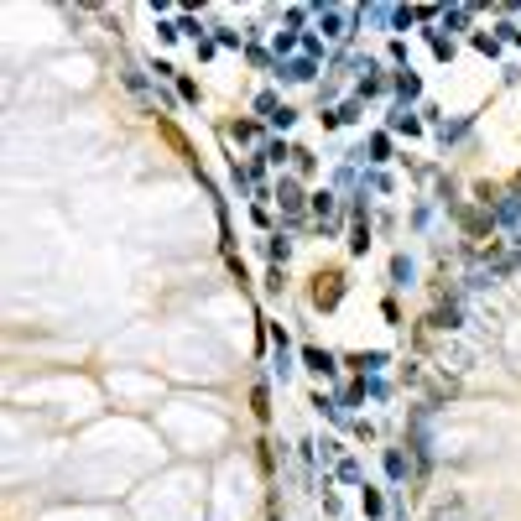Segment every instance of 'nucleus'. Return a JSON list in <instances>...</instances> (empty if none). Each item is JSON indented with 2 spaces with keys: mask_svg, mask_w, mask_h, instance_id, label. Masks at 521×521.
<instances>
[{
  "mask_svg": "<svg viewBox=\"0 0 521 521\" xmlns=\"http://www.w3.org/2000/svg\"><path fill=\"white\" fill-rule=\"evenodd\" d=\"M333 209V193H313V214H329Z\"/></svg>",
  "mask_w": 521,
  "mask_h": 521,
  "instance_id": "16",
  "label": "nucleus"
},
{
  "mask_svg": "<svg viewBox=\"0 0 521 521\" xmlns=\"http://www.w3.org/2000/svg\"><path fill=\"white\" fill-rule=\"evenodd\" d=\"M313 407H318V412H324V417H339V407H333V402H329V396H324V391H318V396H313Z\"/></svg>",
  "mask_w": 521,
  "mask_h": 521,
  "instance_id": "15",
  "label": "nucleus"
},
{
  "mask_svg": "<svg viewBox=\"0 0 521 521\" xmlns=\"http://www.w3.org/2000/svg\"><path fill=\"white\" fill-rule=\"evenodd\" d=\"M230 136H235V141H256V136H261V125H250V120H240V125H230Z\"/></svg>",
  "mask_w": 521,
  "mask_h": 521,
  "instance_id": "9",
  "label": "nucleus"
},
{
  "mask_svg": "<svg viewBox=\"0 0 521 521\" xmlns=\"http://www.w3.org/2000/svg\"><path fill=\"white\" fill-rule=\"evenodd\" d=\"M302 365H308L313 376H324V381L333 376V355H329V350H318V344H308V350H302Z\"/></svg>",
  "mask_w": 521,
  "mask_h": 521,
  "instance_id": "2",
  "label": "nucleus"
},
{
  "mask_svg": "<svg viewBox=\"0 0 521 521\" xmlns=\"http://www.w3.org/2000/svg\"><path fill=\"white\" fill-rule=\"evenodd\" d=\"M350 365L360 370V376H365V370H376V365H386V355H381V350H370V355H350Z\"/></svg>",
  "mask_w": 521,
  "mask_h": 521,
  "instance_id": "6",
  "label": "nucleus"
},
{
  "mask_svg": "<svg viewBox=\"0 0 521 521\" xmlns=\"http://www.w3.org/2000/svg\"><path fill=\"white\" fill-rule=\"evenodd\" d=\"M256 110H261V115H266V120H271V115H276V110H282V99H276V94H261V99H256Z\"/></svg>",
  "mask_w": 521,
  "mask_h": 521,
  "instance_id": "11",
  "label": "nucleus"
},
{
  "mask_svg": "<svg viewBox=\"0 0 521 521\" xmlns=\"http://www.w3.org/2000/svg\"><path fill=\"white\" fill-rule=\"evenodd\" d=\"M324 26H329V37H344V16H339V11H324Z\"/></svg>",
  "mask_w": 521,
  "mask_h": 521,
  "instance_id": "12",
  "label": "nucleus"
},
{
  "mask_svg": "<svg viewBox=\"0 0 521 521\" xmlns=\"http://www.w3.org/2000/svg\"><path fill=\"white\" fill-rule=\"evenodd\" d=\"M276 78H287V84H308V78H313V58H298V63H282V68H276Z\"/></svg>",
  "mask_w": 521,
  "mask_h": 521,
  "instance_id": "3",
  "label": "nucleus"
},
{
  "mask_svg": "<svg viewBox=\"0 0 521 521\" xmlns=\"http://www.w3.org/2000/svg\"><path fill=\"white\" fill-rule=\"evenodd\" d=\"M250 412H256V417H271V391H266V386L250 391Z\"/></svg>",
  "mask_w": 521,
  "mask_h": 521,
  "instance_id": "5",
  "label": "nucleus"
},
{
  "mask_svg": "<svg viewBox=\"0 0 521 521\" xmlns=\"http://www.w3.org/2000/svg\"><path fill=\"white\" fill-rule=\"evenodd\" d=\"M261 157H266V162H276V167H282V157H292V152H287V146H282V141H271V146H266V152H261Z\"/></svg>",
  "mask_w": 521,
  "mask_h": 521,
  "instance_id": "13",
  "label": "nucleus"
},
{
  "mask_svg": "<svg viewBox=\"0 0 521 521\" xmlns=\"http://www.w3.org/2000/svg\"><path fill=\"white\" fill-rule=\"evenodd\" d=\"M276 204H282L287 214H298V209H302V188H298L292 178H282V183H276Z\"/></svg>",
  "mask_w": 521,
  "mask_h": 521,
  "instance_id": "4",
  "label": "nucleus"
},
{
  "mask_svg": "<svg viewBox=\"0 0 521 521\" xmlns=\"http://www.w3.org/2000/svg\"><path fill=\"white\" fill-rule=\"evenodd\" d=\"M178 94L188 99V104H198V84H193V78H178Z\"/></svg>",
  "mask_w": 521,
  "mask_h": 521,
  "instance_id": "14",
  "label": "nucleus"
},
{
  "mask_svg": "<svg viewBox=\"0 0 521 521\" xmlns=\"http://www.w3.org/2000/svg\"><path fill=\"white\" fill-rule=\"evenodd\" d=\"M350 250H355V256H365V250H370V230H365V224H360V230H355V240H350Z\"/></svg>",
  "mask_w": 521,
  "mask_h": 521,
  "instance_id": "10",
  "label": "nucleus"
},
{
  "mask_svg": "<svg viewBox=\"0 0 521 521\" xmlns=\"http://www.w3.org/2000/svg\"><path fill=\"white\" fill-rule=\"evenodd\" d=\"M386 474H391V479H402V474H407V459H402V453H396V448L386 453Z\"/></svg>",
  "mask_w": 521,
  "mask_h": 521,
  "instance_id": "8",
  "label": "nucleus"
},
{
  "mask_svg": "<svg viewBox=\"0 0 521 521\" xmlns=\"http://www.w3.org/2000/svg\"><path fill=\"white\" fill-rule=\"evenodd\" d=\"M266 256H271L276 266H282V261L292 256V240H287V235H276V240H271V245H266Z\"/></svg>",
  "mask_w": 521,
  "mask_h": 521,
  "instance_id": "7",
  "label": "nucleus"
},
{
  "mask_svg": "<svg viewBox=\"0 0 521 521\" xmlns=\"http://www.w3.org/2000/svg\"><path fill=\"white\" fill-rule=\"evenodd\" d=\"M339 298H344V276L339 271H318L313 276V308H339Z\"/></svg>",
  "mask_w": 521,
  "mask_h": 521,
  "instance_id": "1",
  "label": "nucleus"
}]
</instances>
